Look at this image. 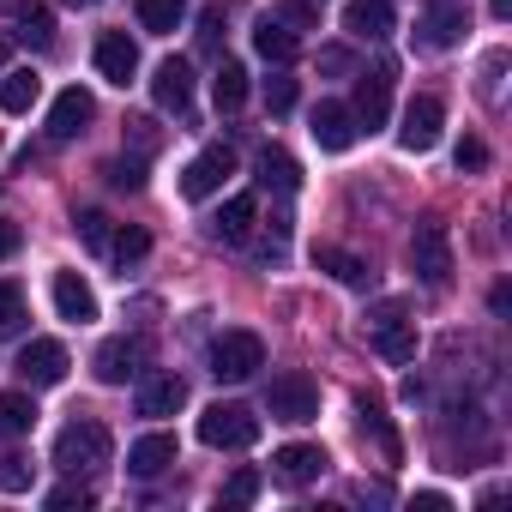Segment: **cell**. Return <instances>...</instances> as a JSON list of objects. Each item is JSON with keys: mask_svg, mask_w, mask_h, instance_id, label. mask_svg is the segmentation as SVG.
Listing matches in <instances>:
<instances>
[{"mask_svg": "<svg viewBox=\"0 0 512 512\" xmlns=\"http://www.w3.org/2000/svg\"><path fill=\"white\" fill-rule=\"evenodd\" d=\"M109 452H115V440H109V428H103L97 416H73V422L55 434V464H61L67 476H97V470L109 464Z\"/></svg>", "mask_w": 512, "mask_h": 512, "instance_id": "1", "label": "cell"}, {"mask_svg": "<svg viewBox=\"0 0 512 512\" xmlns=\"http://www.w3.org/2000/svg\"><path fill=\"white\" fill-rule=\"evenodd\" d=\"M410 272L428 284V290H446L452 284V235L440 217H422L410 229Z\"/></svg>", "mask_w": 512, "mask_h": 512, "instance_id": "2", "label": "cell"}, {"mask_svg": "<svg viewBox=\"0 0 512 512\" xmlns=\"http://www.w3.org/2000/svg\"><path fill=\"white\" fill-rule=\"evenodd\" d=\"M199 440L217 446V452H247L253 440H260V416H253L247 404H211L199 416Z\"/></svg>", "mask_w": 512, "mask_h": 512, "instance_id": "3", "label": "cell"}, {"mask_svg": "<svg viewBox=\"0 0 512 512\" xmlns=\"http://www.w3.org/2000/svg\"><path fill=\"white\" fill-rule=\"evenodd\" d=\"M260 368H266V344H260V332H223V338L211 344V374L229 380V386L253 380Z\"/></svg>", "mask_w": 512, "mask_h": 512, "instance_id": "4", "label": "cell"}, {"mask_svg": "<svg viewBox=\"0 0 512 512\" xmlns=\"http://www.w3.org/2000/svg\"><path fill=\"white\" fill-rule=\"evenodd\" d=\"M368 344L386 362H416V320L404 314V302H380L368 314Z\"/></svg>", "mask_w": 512, "mask_h": 512, "instance_id": "5", "label": "cell"}, {"mask_svg": "<svg viewBox=\"0 0 512 512\" xmlns=\"http://www.w3.org/2000/svg\"><path fill=\"white\" fill-rule=\"evenodd\" d=\"M266 410H272V422L302 428V422L320 416V386H314L308 374H278V380L266 386Z\"/></svg>", "mask_w": 512, "mask_h": 512, "instance_id": "6", "label": "cell"}, {"mask_svg": "<svg viewBox=\"0 0 512 512\" xmlns=\"http://www.w3.org/2000/svg\"><path fill=\"white\" fill-rule=\"evenodd\" d=\"M145 338H109L97 356H91V368H97V380L103 386H127V380H139L145 374Z\"/></svg>", "mask_w": 512, "mask_h": 512, "instance_id": "7", "label": "cell"}, {"mask_svg": "<svg viewBox=\"0 0 512 512\" xmlns=\"http://www.w3.org/2000/svg\"><path fill=\"white\" fill-rule=\"evenodd\" d=\"M350 115H356V127H368V133L386 127V115H392V67H374V73L356 79V103H350Z\"/></svg>", "mask_w": 512, "mask_h": 512, "instance_id": "8", "label": "cell"}, {"mask_svg": "<svg viewBox=\"0 0 512 512\" xmlns=\"http://www.w3.org/2000/svg\"><path fill=\"white\" fill-rule=\"evenodd\" d=\"M440 127H446V109H440V97H410V103H404L398 145H404V151H434V145H440Z\"/></svg>", "mask_w": 512, "mask_h": 512, "instance_id": "9", "label": "cell"}, {"mask_svg": "<svg viewBox=\"0 0 512 512\" xmlns=\"http://www.w3.org/2000/svg\"><path fill=\"white\" fill-rule=\"evenodd\" d=\"M229 175H235V151H229V145H205V151L187 163V175H181V193H187V199H211V193H217Z\"/></svg>", "mask_w": 512, "mask_h": 512, "instance_id": "10", "label": "cell"}, {"mask_svg": "<svg viewBox=\"0 0 512 512\" xmlns=\"http://www.w3.org/2000/svg\"><path fill=\"white\" fill-rule=\"evenodd\" d=\"M67 344H55V338H31L25 350H19V380L25 386H61L67 380Z\"/></svg>", "mask_w": 512, "mask_h": 512, "instance_id": "11", "label": "cell"}, {"mask_svg": "<svg viewBox=\"0 0 512 512\" xmlns=\"http://www.w3.org/2000/svg\"><path fill=\"white\" fill-rule=\"evenodd\" d=\"M326 464H332V458H326L320 446H308V440H290V446L272 452V476H278L284 488H308V482H320Z\"/></svg>", "mask_w": 512, "mask_h": 512, "instance_id": "12", "label": "cell"}, {"mask_svg": "<svg viewBox=\"0 0 512 512\" xmlns=\"http://www.w3.org/2000/svg\"><path fill=\"white\" fill-rule=\"evenodd\" d=\"M91 121H97V97H91V91H79V85H67V91L55 97V109H49V139H55V145H67V139H79Z\"/></svg>", "mask_w": 512, "mask_h": 512, "instance_id": "13", "label": "cell"}, {"mask_svg": "<svg viewBox=\"0 0 512 512\" xmlns=\"http://www.w3.org/2000/svg\"><path fill=\"white\" fill-rule=\"evenodd\" d=\"M464 31H470V13L458 7V0H434V7H422V49H452Z\"/></svg>", "mask_w": 512, "mask_h": 512, "instance_id": "14", "label": "cell"}, {"mask_svg": "<svg viewBox=\"0 0 512 512\" xmlns=\"http://www.w3.org/2000/svg\"><path fill=\"white\" fill-rule=\"evenodd\" d=\"M97 73H103L109 85H127V79L139 73V43H133L127 31H103V37H97Z\"/></svg>", "mask_w": 512, "mask_h": 512, "instance_id": "15", "label": "cell"}, {"mask_svg": "<svg viewBox=\"0 0 512 512\" xmlns=\"http://www.w3.org/2000/svg\"><path fill=\"white\" fill-rule=\"evenodd\" d=\"M314 266L320 272H332L338 284H350V290H374V266L362 260V253H350V247H314Z\"/></svg>", "mask_w": 512, "mask_h": 512, "instance_id": "16", "label": "cell"}, {"mask_svg": "<svg viewBox=\"0 0 512 512\" xmlns=\"http://www.w3.org/2000/svg\"><path fill=\"white\" fill-rule=\"evenodd\" d=\"M356 115H350V103H320L314 109V139H320V151H350L356 145Z\"/></svg>", "mask_w": 512, "mask_h": 512, "instance_id": "17", "label": "cell"}, {"mask_svg": "<svg viewBox=\"0 0 512 512\" xmlns=\"http://www.w3.org/2000/svg\"><path fill=\"white\" fill-rule=\"evenodd\" d=\"M55 314L73 320V326H91L97 320V296L79 272H55Z\"/></svg>", "mask_w": 512, "mask_h": 512, "instance_id": "18", "label": "cell"}, {"mask_svg": "<svg viewBox=\"0 0 512 512\" xmlns=\"http://www.w3.org/2000/svg\"><path fill=\"white\" fill-rule=\"evenodd\" d=\"M187 404V380L181 374H145L139 380V416H175Z\"/></svg>", "mask_w": 512, "mask_h": 512, "instance_id": "19", "label": "cell"}, {"mask_svg": "<svg viewBox=\"0 0 512 512\" xmlns=\"http://www.w3.org/2000/svg\"><path fill=\"white\" fill-rule=\"evenodd\" d=\"M151 97H157V109H175V115H181V109L193 103V67L169 55V61L157 67V79H151Z\"/></svg>", "mask_w": 512, "mask_h": 512, "instance_id": "20", "label": "cell"}, {"mask_svg": "<svg viewBox=\"0 0 512 512\" xmlns=\"http://www.w3.org/2000/svg\"><path fill=\"white\" fill-rule=\"evenodd\" d=\"M344 31L362 43H380L392 31V0H350L344 7Z\"/></svg>", "mask_w": 512, "mask_h": 512, "instance_id": "21", "label": "cell"}, {"mask_svg": "<svg viewBox=\"0 0 512 512\" xmlns=\"http://www.w3.org/2000/svg\"><path fill=\"white\" fill-rule=\"evenodd\" d=\"M169 464H175V434H145V440L127 446V470L133 476H163Z\"/></svg>", "mask_w": 512, "mask_h": 512, "instance_id": "22", "label": "cell"}, {"mask_svg": "<svg viewBox=\"0 0 512 512\" xmlns=\"http://www.w3.org/2000/svg\"><path fill=\"white\" fill-rule=\"evenodd\" d=\"M253 223H260V199H253V193H235V199L217 211L211 235H217V241H247V235H253Z\"/></svg>", "mask_w": 512, "mask_h": 512, "instance_id": "23", "label": "cell"}, {"mask_svg": "<svg viewBox=\"0 0 512 512\" xmlns=\"http://www.w3.org/2000/svg\"><path fill=\"white\" fill-rule=\"evenodd\" d=\"M253 49H260L272 67H290V61H296V49H302V37H296L284 19H260V31H253Z\"/></svg>", "mask_w": 512, "mask_h": 512, "instance_id": "24", "label": "cell"}, {"mask_svg": "<svg viewBox=\"0 0 512 512\" xmlns=\"http://www.w3.org/2000/svg\"><path fill=\"white\" fill-rule=\"evenodd\" d=\"M253 169H260V187H278V193H296V187H302V169H296V157H290V151H278V145H266Z\"/></svg>", "mask_w": 512, "mask_h": 512, "instance_id": "25", "label": "cell"}, {"mask_svg": "<svg viewBox=\"0 0 512 512\" xmlns=\"http://www.w3.org/2000/svg\"><path fill=\"white\" fill-rule=\"evenodd\" d=\"M37 428V404L31 392H0V440H19Z\"/></svg>", "mask_w": 512, "mask_h": 512, "instance_id": "26", "label": "cell"}, {"mask_svg": "<svg viewBox=\"0 0 512 512\" xmlns=\"http://www.w3.org/2000/svg\"><path fill=\"white\" fill-rule=\"evenodd\" d=\"M133 7H139V25H145L151 37H175V31H181V19H187L181 0H133Z\"/></svg>", "mask_w": 512, "mask_h": 512, "instance_id": "27", "label": "cell"}, {"mask_svg": "<svg viewBox=\"0 0 512 512\" xmlns=\"http://www.w3.org/2000/svg\"><path fill=\"white\" fill-rule=\"evenodd\" d=\"M211 97H217L223 115H235V109L247 103V67H241V61H223L217 79H211Z\"/></svg>", "mask_w": 512, "mask_h": 512, "instance_id": "28", "label": "cell"}, {"mask_svg": "<svg viewBox=\"0 0 512 512\" xmlns=\"http://www.w3.org/2000/svg\"><path fill=\"white\" fill-rule=\"evenodd\" d=\"M37 97H43L37 73H7V79H0V109H7V115H31Z\"/></svg>", "mask_w": 512, "mask_h": 512, "instance_id": "29", "label": "cell"}, {"mask_svg": "<svg viewBox=\"0 0 512 512\" xmlns=\"http://www.w3.org/2000/svg\"><path fill=\"white\" fill-rule=\"evenodd\" d=\"M109 253H115V266L127 272V266H139V260H145V253H151V235H145L139 223H121V229L109 235Z\"/></svg>", "mask_w": 512, "mask_h": 512, "instance_id": "30", "label": "cell"}, {"mask_svg": "<svg viewBox=\"0 0 512 512\" xmlns=\"http://www.w3.org/2000/svg\"><path fill=\"white\" fill-rule=\"evenodd\" d=\"M19 43L55 49V13H49V7H25V13H19Z\"/></svg>", "mask_w": 512, "mask_h": 512, "instance_id": "31", "label": "cell"}, {"mask_svg": "<svg viewBox=\"0 0 512 512\" xmlns=\"http://www.w3.org/2000/svg\"><path fill=\"white\" fill-rule=\"evenodd\" d=\"M31 476H37V464L25 452H0V494H25Z\"/></svg>", "mask_w": 512, "mask_h": 512, "instance_id": "32", "label": "cell"}, {"mask_svg": "<svg viewBox=\"0 0 512 512\" xmlns=\"http://www.w3.org/2000/svg\"><path fill=\"white\" fill-rule=\"evenodd\" d=\"M103 175H109V187H121V193H139V187H145V157H115Z\"/></svg>", "mask_w": 512, "mask_h": 512, "instance_id": "33", "label": "cell"}, {"mask_svg": "<svg viewBox=\"0 0 512 512\" xmlns=\"http://www.w3.org/2000/svg\"><path fill=\"white\" fill-rule=\"evenodd\" d=\"M79 241L91 253H109V217L103 211H79Z\"/></svg>", "mask_w": 512, "mask_h": 512, "instance_id": "34", "label": "cell"}, {"mask_svg": "<svg viewBox=\"0 0 512 512\" xmlns=\"http://www.w3.org/2000/svg\"><path fill=\"white\" fill-rule=\"evenodd\" d=\"M266 109H272V115H290V109H296V79L272 73V79H266Z\"/></svg>", "mask_w": 512, "mask_h": 512, "instance_id": "35", "label": "cell"}, {"mask_svg": "<svg viewBox=\"0 0 512 512\" xmlns=\"http://www.w3.org/2000/svg\"><path fill=\"white\" fill-rule=\"evenodd\" d=\"M253 494H260V470H247V464H241V470L229 476V488H223V500H229V506H247Z\"/></svg>", "mask_w": 512, "mask_h": 512, "instance_id": "36", "label": "cell"}, {"mask_svg": "<svg viewBox=\"0 0 512 512\" xmlns=\"http://www.w3.org/2000/svg\"><path fill=\"white\" fill-rule=\"evenodd\" d=\"M25 320V290L19 284H0V332H13Z\"/></svg>", "mask_w": 512, "mask_h": 512, "instance_id": "37", "label": "cell"}, {"mask_svg": "<svg viewBox=\"0 0 512 512\" xmlns=\"http://www.w3.org/2000/svg\"><path fill=\"white\" fill-rule=\"evenodd\" d=\"M73 506L85 512V506H91V488H79V482H67V488H55V494H49V512H73Z\"/></svg>", "mask_w": 512, "mask_h": 512, "instance_id": "38", "label": "cell"}, {"mask_svg": "<svg viewBox=\"0 0 512 512\" xmlns=\"http://www.w3.org/2000/svg\"><path fill=\"white\" fill-rule=\"evenodd\" d=\"M272 19H284L290 31H302V25H314V7H308V0H284V7H278Z\"/></svg>", "mask_w": 512, "mask_h": 512, "instance_id": "39", "label": "cell"}, {"mask_svg": "<svg viewBox=\"0 0 512 512\" xmlns=\"http://www.w3.org/2000/svg\"><path fill=\"white\" fill-rule=\"evenodd\" d=\"M482 163H488V145L482 139H464L458 145V169H482Z\"/></svg>", "mask_w": 512, "mask_h": 512, "instance_id": "40", "label": "cell"}, {"mask_svg": "<svg viewBox=\"0 0 512 512\" xmlns=\"http://www.w3.org/2000/svg\"><path fill=\"white\" fill-rule=\"evenodd\" d=\"M19 241H25V229L0 217V260H13V253H19Z\"/></svg>", "mask_w": 512, "mask_h": 512, "instance_id": "41", "label": "cell"}, {"mask_svg": "<svg viewBox=\"0 0 512 512\" xmlns=\"http://www.w3.org/2000/svg\"><path fill=\"white\" fill-rule=\"evenodd\" d=\"M320 73H350V49H320Z\"/></svg>", "mask_w": 512, "mask_h": 512, "instance_id": "42", "label": "cell"}, {"mask_svg": "<svg viewBox=\"0 0 512 512\" xmlns=\"http://www.w3.org/2000/svg\"><path fill=\"white\" fill-rule=\"evenodd\" d=\"M127 127H133V139H139V151H151V145H157V127H151V121H127Z\"/></svg>", "mask_w": 512, "mask_h": 512, "instance_id": "43", "label": "cell"}, {"mask_svg": "<svg viewBox=\"0 0 512 512\" xmlns=\"http://www.w3.org/2000/svg\"><path fill=\"white\" fill-rule=\"evenodd\" d=\"M416 506H422V512H446L452 500H446V494H416Z\"/></svg>", "mask_w": 512, "mask_h": 512, "instance_id": "44", "label": "cell"}, {"mask_svg": "<svg viewBox=\"0 0 512 512\" xmlns=\"http://www.w3.org/2000/svg\"><path fill=\"white\" fill-rule=\"evenodd\" d=\"M494 19H512V0H494Z\"/></svg>", "mask_w": 512, "mask_h": 512, "instance_id": "45", "label": "cell"}, {"mask_svg": "<svg viewBox=\"0 0 512 512\" xmlns=\"http://www.w3.org/2000/svg\"><path fill=\"white\" fill-rule=\"evenodd\" d=\"M0 67H7V37H0Z\"/></svg>", "mask_w": 512, "mask_h": 512, "instance_id": "46", "label": "cell"}, {"mask_svg": "<svg viewBox=\"0 0 512 512\" xmlns=\"http://www.w3.org/2000/svg\"><path fill=\"white\" fill-rule=\"evenodd\" d=\"M67 7H91V0H67Z\"/></svg>", "mask_w": 512, "mask_h": 512, "instance_id": "47", "label": "cell"}]
</instances>
